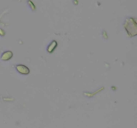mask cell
<instances>
[{"label":"cell","mask_w":137,"mask_h":128,"mask_svg":"<svg viewBox=\"0 0 137 128\" xmlns=\"http://www.w3.org/2000/svg\"><path fill=\"white\" fill-rule=\"evenodd\" d=\"M17 71H18L19 73L23 75H28L30 73V69L27 66L24 65H17L16 67Z\"/></svg>","instance_id":"7a4b0ae2"},{"label":"cell","mask_w":137,"mask_h":128,"mask_svg":"<svg viewBox=\"0 0 137 128\" xmlns=\"http://www.w3.org/2000/svg\"><path fill=\"white\" fill-rule=\"evenodd\" d=\"M56 46H57V43H56V41H53L50 44L48 47V51L50 52V53H51V52H52V51L55 49Z\"/></svg>","instance_id":"277c9868"},{"label":"cell","mask_w":137,"mask_h":128,"mask_svg":"<svg viewBox=\"0 0 137 128\" xmlns=\"http://www.w3.org/2000/svg\"><path fill=\"white\" fill-rule=\"evenodd\" d=\"M124 26L128 34L132 36H134L136 34V25L135 19L133 18H128L126 21Z\"/></svg>","instance_id":"6da1fadb"},{"label":"cell","mask_w":137,"mask_h":128,"mask_svg":"<svg viewBox=\"0 0 137 128\" xmlns=\"http://www.w3.org/2000/svg\"><path fill=\"white\" fill-rule=\"evenodd\" d=\"M13 56V53L12 51H6L4 54L2 56V59L3 60H4V61H7V60H9V59H10Z\"/></svg>","instance_id":"3957f363"}]
</instances>
